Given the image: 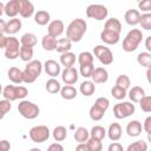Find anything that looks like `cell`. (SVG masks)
<instances>
[{
    "label": "cell",
    "mask_w": 151,
    "mask_h": 151,
    "mask_svg": "<svg viewBox=\"0 0 151 151\" xmlns=\"http://www.w3.org/2000/svg\"><path fill=\"white\" fill-rule=\"evenodd\" d=\"M143 129H144L147 133L151 132V116H149V117L145 118V120H144V123H143Z\"/></svg>",
    "instance_id": "cell-54"
},
{
    "label": "cell",
    "mask_w": 151,
    "mask_h": 151,
    "mask_svg": "<svg viewBox=\"0 0 151 151\" xmlns=\"http://www.w3.org/2000/svg\"><path fill=\"white\" fill-rule=\"evenodd\" d=\"M93 60H94V57L91 52H81L79 53L78 55V63L80 66H85V65H92L93 64Z\"/></svg>",
    "instance_id": "cell-36"
},
{
    "label": "cell",
    "mask_w": 151,
    "mask_h": 151,
    "mask_svg": "<svg viewBox=\"0 0 151 151\" xmlns=\"http://www.w3.org/2000/svg\"><path fill=\"white\" fill-rule=\"evenodd\" d=\"M72 47V41L68 39V38H61V39H58V44H57V52H59L60 54L63 53H66V52H70Z\"/></svg>",
    "instance_id": "cell-33"
},
{
    "label": "cell",
    "mask_w": 151,
    "mask_h": 151,
    "mask_svg": "<svg viewBox=\"0 0 151 151\" xmlns=\"http://www.w3.org/2000/svg\"><path fill=\"white\" fill-rule=\"evenodd\" d=\"M109 14L107 8L104 5H99V4H92L90 6H87L86 8V15L87 18L94 19L97 21H101L104 19H106Z\"/></svg>",
    "instance_id": "cell-8"
},
{
    "label": "cell",
    "mask_w": 151,
    "mask_h": 151,
    "mask_svg": "<svg viewBox=\"0 0 151 151\" xmlns=\"http://www.w3.org/2000/svg\"><path fill=\"white\" fill-rule=\"evenodd\" d=\"M138 8L145 13H150L151 11V0H143L138 2Z\"/></svg>",
    "instance_id": "cell-49"
},
{
    "label": "cell",
    "mask_w": 151,
    "mask_h": 151,
    "mask_svg": "<svg viewBox=\"0 0 151 151\" xmlns=\"http://www.w3.org/2000/svg\"><path fill=\"white\" fill-rule=\"evenodd\" d=\"M127 96H129V98H130V100L132 103H138L139 104V101L142 100V98L145 97V91L140 86H133L132 88L129 90Z\"/></svg>",
    "instance_id": "cell-20"
},
{
    "label": "cell",
    "mask_w": 151,
    "mask_h": 151,
    "mask_svg": "<svg viewBox=\"0 0 151 151\" xmlns=\"http://www.w3.org/2000/svg\"><path fill=\"white\" fill-rule=\"evenodd\" d=\"M88 114H90V118H91L92 120H94V122H98V120H100V119L104 117V114H105V111L100 110L99 107H97V106L93 104V105L91 106L90 111H88Z\"/></svg>",
    "instance_id": "cell-40"
},
{
    "label": "cell",
    "mask_w": 151,
    "mask_h": 151,
    "mask_svg": "<svg viewBox=\"0 0 151 151\" xmlns=\"http://www.w3.org/2000/svg\"><path fill=\"white\" fill-rule=\"evenodd\" d=\"M137 63L146 68L151 67V53L150 52H140L137 55Z\"/></svg>",
    "instance_id": "cell-37"
},
{
    "label": "cell",
    "mask_w": 151,
    "mask_h": 151,
    "mask_svg": "<svg viewBox=\"0 0 151 151\" xmlns=\"http://www.w3.org/2000/svg\"><path fill=\"white\" fill-rule=\"evenodd\" d=\"M143 39V33L138 28H132L129 31L126 37L123 40V50L125 52H133L138 48L139 44L142 42Z\"/></svg>",
    "instance_id": "cell-3"
},
{
    "label": "cell",
    "mask_w": 151,
    "mask_h": 151,
    "mask_svg": "<svg viewBox=\"0 0 151 151\" xmlns=\"http://www.w3.org/2000/svg\"><path fill=\"white\" fill-rule=\"evenodd\" d=\"M87 145L91 151H101L103 150V144H101V140H99V139H94V138L90 137V139L87 140Z\"/></svg>",
    "instance_id": "cell-44"
},
{
    "label": "cell",
    "mask_w": 151,
    "mask_h": 151,
    "mask_svg": "<svg viewBox=\"0 0 151 151\" xmlns=\"http://www.w3.org/2000/svg\"><path fill=\"white\" fill-rule=\"evenodd\" d=\"M136 111L134 104L130 101H120L113 106V116L117 119H124L132 116Z\"/></svg>",
    "instance_id": "cell-5"
},
{
    "label": "cell",
    "mask_w": 151,
    "mask_h": 151,
    "mask_svg": "<svg viewBox=\"0 0 151 151\" xmlns=\"http://www.w3.org/2000/svg\"><path fill=\"white\" fill-rule=\"evenodd\" d=\"M64 29H65L64 22L61 20H59V19H55V20H53V21H51L48 24V26H47V34H50L51 37L57 39V37H60L63 34Z\"/></svg>",
    "instance_id": "cell-11"
},
{
    "label": "cell",
    "mask_w": 151,
    "mask_h": 151,
    "mask_svg": "<svg viewBox=\"0 0 151 151\" xmlns=\"http://www.w3.org/2000/svg\"><path fill=\"white\" fill-rule=\"evenodd\" d=\"M21 48V42L13 35L7 37V45L5 48V57L9 60H14L19 57Z\"/></svg>",
    "instance_id": "cell-6"
},
{
    "label": "cell",
    "mask_w": 151,
    "mask_h": 151,
    "mask_svg": "<svg viewBox=\"0 0 151 151\" xmlns=\"http://www.w3.org/2000/svg\"><path fill=\"white\" fill-rule=\"evenodd\" d=\"M57 44L58 40L53 37H51L50 34H45L41 39V46L45 51H54L57 50Z\"/></svg>",
    "instance_id": "cell-23"
},
{
    "label": "cell",
    "mask_w": 151,
    "mask_h": 151,
    "mask_svg": "<svg viewBox=\"0 0 151 151\" xmlns=\"http://www.w3.org/2000/svg\"><path fill=\"white\" fill-rule=\"evenodd\" d=\"M20 13L19 7V0H9L5 4V14L8 18H17V15Z\"/></svg>",
    "instance_id": "cell-14"
},
{
    "label": "cell",
    "mask_w": 151,
    "mask_h": 151,
    "mask_svg": "<svg viewBox=\"0 0 151 151\" xmlns=\"http://www.w3.org/2000/svg\"><path fill=\"white\" fill-rule=\"evenodd\" d=\"M44 65L40 60H32L27 63L25 70L22 71V78L25 84H32L37 80V78L41 74Z\"/></svg>",
    "instance_id": "cell-2"
},
{
    "label": "cell",
    "mask_w": 151,
    "mask_h": 151,
    "mask_svg": "<svg viewBox=\"0 0 151 151\" xmlns=\"http://www.w3.org/2000/svg\"><path fill=\"white\" fill-rule=\"evenodd\" d=\"M150 151H151V150H150Z\"/></svg>",
    "instance_id": "cell-62"
},
{
    "label": "cell",
    "mask_w": 151,
    "mask_h": 151,
    "mask_svg": "<svg viewBox=\"0 0 151 151\" xmlns=\"http://www.w3.org/2000/svg\"><path fill=\"white\" fill-rule=\"evenodd\" d=\"M86 29H87V24L84 19L81 18L73 19L66 27V38H68L72 42H78L83 39L84 34L86 33Z\"/></svg>",
    "instance_id": "cell-1"
},
{
    "label": "cell",
    "mask_w": 151,
    "mask_h": 151,
    "mask_svg": "<svg viewBox=\"0 0 151 151\" xmlns=\"http://www.w3.org/2000/svg\"><path fill=\"white\" fill-rule=\"evenodd\" d=\"M45 88L48 93L55 94V93H59L61 91V85L55 78H50L45 84Z\"/></svg>",
    "instance_id": "cell-29"
},
{
    "label": "cell",
    "mask_w": 151,
    "mask_h": 151,
    "mask_svg": "<svg viewBox=\"0 0 151 151\" xmlns=\"http://www.w3.org/2000/svg\"><path fill=\"white\" fill-rule=\"evenodd\" d=\"M94 71V65H85V66H80L79 68V72H80V76L84 77V78H90L92 77V73Z\"/></svg>",
    "instance_id": "cell-46"
},
{
    "label": "cell",
    "mask_w": 151,
    "mask_h": 151,
    "mask_svg": "<svg viewBox=\"0 0 151 151\" xmlns=\"http://www.w3.org/2000/svg\"><path fill=\"white\" fill-rule=\"evenodd\" d=\"M74 63H76V54L72 53L71 51L60 54V64H61L63 66H65V68H67V67H73Z\"/></svg>",
    "instance_id": "cell-30"
},
{
    "label": "cell",
    "mask_w": 151,
    "mask_h": 151,
    "mask_svg": "<svg viewBox=\"0 0 151 151\" xmlns=\"http://www.w3.org/2000/svg\"><path fill=\"white\" fill-rule=\"evenodd\" d=\"M126 151H147V143L144 140H136L127 146Z\"/></svg>",
    "instance_id": "cell-39"
},
{
    "label": "cell",
    "mask_w": 151,
    "mask_h": 151,
    "mask_svg": "<svg viewBox=\"0 0 151 151\" xmlns=\"http://www.w3.org/2000/svg\"><path fill=\"white\" fill-rule=\"evenodd\" d=\"M143 126L139 120H131L126 125V133L130 137H138L142 133Z\"/></svg>",
    "instance_id": "cell-18"
},
{
    "label": "cell",
    "mask_w": 151,
    "mask_h": 151,
    "mask_svg": "<svg viewBox=\"0 0 151 151\" xmlns=\"http://www.w3.org/2000/svg\"><path fill=\"white\" fill-rule=\"evenodd\" d=\"M111 96H112L114 99H117V100H123V99L127 96V92H126V90H124V88H122V87L114 85V86L111 88Z\"/></svg>",
    "instance_id": "cell-42"
},
{
    "label": "cell",
    "mask_w": 151,
    "mask_h": 151,
    "mask_svg": "<svg viewBox=\"0 0 151 151\" xmlns=\"http://www.w3.org/2000/svg\"><path fill=\"white\" fill-rule=\"evenodd\" d=\"M124 19H125V22L130 26H136L139 24L140 21V13L138 9H134V8H131V9H127L125 12V15H124Z\"/></svg>",
    "instance_id": "cell-17"
},
{
    "label": "cell",
    "mask_w": 151,
    "mask_h": 151,
    "mask_svg": "<svg viewBox=\"0 0 151 151\" xmlns=\"http://www.w3.org/2000/svg\"><path fill=\"white\" fill-rule=\"evenodd\" d=\"M79 91L84 97H91L96 91V85L91 80H85V81H83L80 84Z\"/></svg>",
    "instance_id": "cell-24"
},
{
    "label": "cell",
    "mask_w": 151,
    "mask_h": 151,
    "mask_svg": "<svg viewBox=\"0 0 151 151\" xmlns=\"http://www.w3.org/2000/svg\"><path fill=\"white\" fill-rule=\"evenodd\" d=\"M11 150V144L8 140L2 139L0 140V151H9Z\"/></svg>",
    "instance_id": "cell-53"
},
{
    "label": "cell",
    "mask_w": 151,
    "mask_h": 151,
    "mask_svg": "<svg viewBox=\"0 0 151 151\" xmlns=\"http://www.w3.org/2000/svg\"><path fill=\"white\" fill-rule=\"evenodd\" d=\"M2 96L4 99H7L9 101H14L18 99L17 97V86L14 85H6L2 90Z\"/></svg>",
    "instance_id": "cell-31"
},
{
    "label": "cell",
    "mask_w": 151,
    "mask_h": 151,
    "mask_svg": "<svg viewBox=\"0 0 151 151\" xmlns=\"http://www.w3.org/2000/svg\"><path fill=\"white\" fill-rule=\"evenodd\" d=\"M73 137H74L76 142H78V143H87V140L90 139V131L86 127L80 126V127L76 129Z\"/></svg>",
    "instance_id": "cell-28"
},
{
    "label": "cell",
    "mask_w": 151,
    "mask_h": 151,
    "mask_svg": "<svg viewBox=\"0 0 151 151\" xmlns=\"http://www.w3.org/2000/svg\"><path fill=\"white\" fill-rule=\"evenodd\" d=\"M147 140L151 143V132H149V133H147Z\"/></svg>",
    "instance_id": "cell-61"
},
{
    "label": "cell",
    "mask_w": 151,
    "mask_h": 151,
    "mask_svg": "<svg viewBox=\"0 0 151 151\" xmlns=\"http://www.w3.org/2000/svg\"><path fill=\"white\" fill-rule=\"evenodd\" d=\"M104 29L120 34V31H122V22H120L119 19H117V18H110V19L106 20V22H105V25H104Z\"/></svg>",
    "instance_id": "cell-21"
},
{
    "label": "cell",
    "mask_w": 151,
    "mask_h": 151,
    "mask_svg": "<svg viewBox=\"0 0 151 151\" xmlns=\"http://www.w3.org/2000/svg\"><path fill=\"white\" fill-rule=\"evenodd\" d=\"M139 106L144 112H151V96H145L139 101Z\"/></svg>",
    "instance_id": "cell-45"
},
{
    "label": "cell",
    "mask_w": 151,
    "mask_h": 151,
    "mask_svg": "<svg viewBox=\"0 0 151 151\" xmlns=\"http://www.w3.org/2000/svg\"><path fill=\"white\" fill-rule=\"evenodd\" d=\"M19 7H20V15L22 18H31L34 14V6L28 0H19Z\"/></svg>",
    "instance_id": "cell-16"
},
{
    "label": "cell",
    "mask_w": 151,
    "mask_h": 151,
    "mask_svg": "<svg viewBox=\"0 0 151 151\" xmlns=\"http://www.w3.org/2000/svg\"><path fill=\"white\" fill-rule=\"evenodd\" d=\"M12 109V104L9 100L7 99H2L0 100V113H1V118H4L6 116V113H8Z\"/></svg>",
    "instance_id": "cell-47"
},
{
    "label": "cell",
    "mask_w": 151,
    "mask_h": 151,
    "mask_svg": "<svg viewBox=\"0 0 151 151\" xmlns=\"http://www.w3.org/2000/svg\"><path fill=\"white\" fill-rule=\"evenodd\" d=\"M37 35L34 33H25L20 38L21 46H28V47H34L37 45Z\"/></svg>",
    "instance_id": "cell-32"
},
{
    "label": "cell",
    "mask_w": 151,
    "mask_h": 151,
    "mask_svg": "<svg viewBox=\"0 0 151 151\" xmlns=\"http://www.w3.org/2000/svg\"><path fill=\"white\" fill-rule=\"evenodd\" d=\"M79 74L78 71L74 67H67L61 71V80L65 83V85H73L78 81Z\"/></svg>",
    "instance_id": "cell-10"
},
{
    "label": "cell",
    "mask_w": 151,
    "mask_h": 151,
    "mask_svg": "<svg viewBox=\"0 0 151 151\" xmlns=\"http://www.w3.org/2000/svg\"><path fill=\"white\" fill-rule=\"evenodd\" d=\"M94 105H96L97 107H99L100 110H103V111L106 112V110H107L109 106H110V101H109V99L105 98V97H99V98L96 99Z\"/></svg>",
    "instance_id": "cell-48"
},
{
    "label": "cell",
    "mask_w": 151,
    "mask_h": 151,
    "mask_svg": "<svg viewBox=\"0 0 151 151\" xmlns=\"http://www.w3.org/2000/svg\"><path fill=\"white\" fill-rule=\"evenodd\" d=\"M21 20L18 19V18H13V19H9L7 21V28H6V34L8 35H13L15 33H18L20 29H21Z\"/></svg>",
    "instance_id": "cell-22"
},
{
    "label": "cell",
    "mask_w": 151,
    "mask_h": 151,
    "mask_svg": "<svg viewBox=\"0 0 151 151\" xmlns=\"http://www.w3.org/2000/svg\"><path fill=\"white\" fill-rule=\"evenodd\" d=\"M145 47H146V50H147V52H150L151 53V35H149L146 39H145Z\"/></svg>",
    "instance_id": "cell-58"
},
{
    "label": "cell",
    "mask_w": 151,
    "mask_h": 151,
    "mask_svg": "<svg viewBox=\"0 0 151 151\" xmlns=\"http://www.w3.org/2000/svg\"><path fill=\"white\" fill-rule=\"evenodd\" d=\"M47 151H64V146L60 143H52L47 147Z\"/></svg>",
    "instance_id": "cell-52"
},
{
    "label": "cell",
    "mask_w": 151,
    "mask_h": 151,
    "mask_svg": "<svg viewBox=\"0 0 151 151\" xmlns=\"http://www.w3.org/2000/svg\"><path fill=\"white\" fill-rule=\"evenodd\" d=\"M106 133H107V131L105 130L104 126H101V125H94L91 129V131H90V137L91 138H94V139L103 140L105 138Z\"/></svg>",
    "instance_id": "cell-34"
},
{
    "label": "cell",
    "mask_w": 151,
    "mask_h": 151,
    "mask_svg": "<svg viewBox=\"0 0 151 151\" xmlns=\"http://www.w3.org/2000/svg\"><path fill=\"white\" fill-rule=\"evenodd\" d=\"M93 54L103 65H111L113 63V53L109 47L104 45H97L93 48Z\"/></svg>",
    "instance_id": "cell-9"
},
{
    "label": "cell",
    "mask_w": 151,
    "mask_h": 151,
    "mask_svg": "<svg viewBox=\"0 0 151 151\" xmlns=\"http://www.w3.org/2000/svg\"><path fill=\"white\" fill-rule=\"evenodd\" d=\"M100 39H101L103 42H105L107 45H116L120 40V34L103 29L101 33H100Z\"/></svg>",
    "instance_id": "cell-15"
},
{
    "label": "cell",
    "mask_w": 151,
    "mask_h": 151,
    "mask_svg": "<svg viewBox=\"0 0 151 151\" xmlns=\"http://www.w3.org/2000/svg\"><path fill=\"white\" fill-rule=\"evenodd\" d=\"M107 136L110 140L117 142L122 137V126L119 123H111L109 129H107Z\"/></svg>",
    "instance_id": "cell-19"
},
{
    "label": "cell",
    "mask_w": 151,
    "mask_h": 151,
    "mask_svg": "<svg viewBox=\"0 0 151 151\" xmlns=\"http://www.w3.org/2000/svg\"><path fill=\"white\" fill-rule=\"evenodd\" d=\"M8 79L14 83V84H21L24 83V78H22V71L18 67H11L7 72Z\"/></svg>",
    "instance_id": "cell-25"
},
{
    "label": "cell",
    "mask_w": 151,
    "mask_h": 151,
    "mask_svg": "<svg viewBox=\"0 0 151 151\" xmlns=\"http://www.w3.org/2000/svg\"><path fill=\"white\" fill-rule=\"evenodd\" d=\"M76 151H91L87 143H79L77 146H76Z\"/></svg>",
    "instance_id": "cell-55"
},
{
    "label": "cell",
    "mask_w": 151,
    "mask_h": 151,
    "mask_svg": "<svg viewBox=\"0 0 151 151\" xmlns=\"http://www.w3.org/2000/svg\"><path fill=\"white\" fill-rule=\"evenodd\" d=\"M20 59L22 61H32L33 58V47H28V46H21L20 48V54H19Z\"/></svg>",
    "instance_id": "cell-38"
},
{
    "label": "cell",
    "mask_w": 151,
    "mask_h": 151,
    "mask_svg": "<svg viewBox=\"0 0 151 151\" xmlns=\"http://www.w3.org/2000/svg\"><path fill=\"white\" fill-rule=\"evenodd\" d=\"M146 79H147V81L151 84V67L146 70Z\"/></svg>",
    "instance_id": "cell-59"
},
{
    "label": "cell",
    "mask_w": 151,
    "mask_h": 151,
    "mask_svg": "<svg viewBox=\"0 0 151 151\" xmlns=\"http://www.w3.org/2000/svg\"><path fill=\"white\" fill-rule=\"evenodd\" d=\"M18 111L26 119H35L40 113L39 106L29 100H21L18 104Z\"/></svg>",
    "instance_id": "cell-4"
},
{
    "label": "cell",
    "mask_w": 151,
    "mask_h": 151,
    "mask_svg": "<svg viewBox=\"0 0 151 151\" xmlns=\"http://www.w3.org/2000/svg\"><path fill=\"white\" fill-rule=\"evenodd\" d=\"M91 78L94 84H104L109 79V72L104 67H96Z\"/></svg>",
    "instance_id": "cell-13"
},
{
    "label": "cell",
    "mask_w": 151,
    "mask_h": 151,
    "mask_svg": "<svg viewBox=\"0 0 151 151\" xmlns=\"http://www.w3.org/2000/svg\"><path fill=\"white\" fill-rule=\"evenodd\" d=\"M28 94V90L25 86H17V97L18 99H24Z\"/></svg>",
    "instance_id": "cell-50"
},
{
    "label": "cell",
    "mask_w": 151,
    "mask_h": 151,
    "mask_svg": "<svg viewBox=\"0 0 151 151\" xmlns=\"http://www.w3.org/2000/svg\"><path fill=\"white\" fill-rule=\"evenodd\" d=\"M6 45H7V37L5 34H0V47L5 50Z\"/></svg>",
    "instance_id": "cell-57"
},
{
    "label": "cell",
    "mask_w": 151,
    "mask_h": 151,
    "mask_svg": "<svg viewBox=\"0 0 151 151\" xmlns=\"http://www.w3.org/2000/svg\"><path fill=\"white\" fill-rule=\"evenodd\" d=\"M52 136L54 138L55 142H63L66 139L67 137V130L65 126L63 125H59V126H55L54 130L52 131Z\"/></svg>",
    "instance_id": "cell-35"
},
{
    "label": "cell",
    "mask_w": 151,
    "mask_h": 151,
    "mask_svg": "<svg viewBox=\"0 0 151 151\" xmlns=\"http://www.w3.org/2000/svg\"><path fill=\"white\" fill-rule=\"evenodd\" d=\"M50 20H51V15L47 11L41 9L34 14V22L39 26H45V25L50 24Z\"/></svg>",
    "instance_id": "cell-27"
},
{
    "label": "cell",
    "mask_w": 151,
    "mask_h": 151,
    "mask_svg": "<svg viewBox=\"0 0 151 151\" xmlns=\"http://www.w3.org/2000/svg\"><path fill=\"white\" fill-rule=\"evenodd\" d=\"M107 151H124V149H123L122 144H119L118 142H113V143H111L109 145Z\"/></svg>",
    "instance_id": "cell-51"
},
{
    "label": "cell",
    "mask_w": 151,
    "mask_h": 151,
    "mask_svg": "<svg viewBox=\"0 0 151 151\" xmlns=\"http://www.w3.org/2000/svg\"><path fill=\"white\" fill-rule=\"evenodd\" d=\"M139 25L142 26V28L150 31L151 29V13H143L140 14V21Z\"/></svg>",
    "instance_id": "cell-43"
},
{
    "label": "cell",
    "mask_w": 151,
    "mask_h": 151,
    "mask_svg": "<svg viewBox=\"0 0 151 151\" xmlns=\"http://www.w3.org/2000/svg\"><path fill=\"white\" fill-rule=\"evenodd\" d=\"M29 138L32 142L34 143H44L46 142L48 138H50V129L46 126V125H37V126H33L29 132Z\"/></svg>",
    "instance_id": "cell-7"
},
{
    "label": "cell",
    "mask_w": 151,
    "mask_h": 151,
    "mask_svg": "<svg viewBox=\"0 0 151 151\" xmlns=\"http://www.w3.org/2000/svg\"><path fill=\"white\" fill-rule=\"evenodd\" d=\"M116 85L127 91V88L131 85V80H130L129 76H126V74H119L117 77V79H116Z\"/></svg>",
    "instance_id": "cell-41"
},
{
    "label": "cell",
    "mask_w": 151,
    "mask_h": 151,
    "mask_svg": "<svg viewBox=\"0 0 151 151\" xmlns=\"http://www.w3.org/2000/svg\"><path fill=\"white\" fill-rule=\"evenodd\" d=\"M44 70L46 72L47 76H50L51 78H55L60 74L61 72V68H60V64L57 63L55 60L53 59H50V60H46L45 64H44Z\"/></svg>",
    "instance_id": "cell-12"
},
{
    "label": "cell",
    "mask_w": 151,
    "mask_h": 151,
    "mask_svg": "<svg viewBox=\"0 0 151 151\" xmlns=\"http://www.w3.org/2000/svg\"><path fill=\"white\" fill-rule=\"evenodd\" d=\"M29 151H41V149H39V147H32Z\"/></svg>",
    "instance_id": "cell-60"
},
{
    "label": "cell",
    "mask_w": 151,
    "mask_h": 151,
    "mask_svg": "<svg viewBox=\"0 0 151 151\" xmlns=\"http://www.w3.org/2000/svg\"><path fill=\"white\" fill-rule=\"evenodd\" d=\"M78 94V91L74 86L72 85H65L61 87V91H60V96L63 99H66V100H72L77 97Z\"/></svg>",
    "instance_id": "cell-26"
},
{
    "label": "cell",
    "mask_w": 151,
    "mask_h": 151,
    "mask_svg": "<svg viewBox=\"0 0 151 151\" xmlns=\"http://www.w3.org/2000/svg\"><path fill=\"white\" fill-rule=\"evenodd\" d=\"M6 28H7V22L4 19H0V34H6Z\"/></svg>",
    "instance_id": "cell-56"
}]
</instances>
